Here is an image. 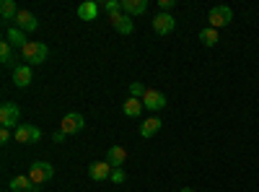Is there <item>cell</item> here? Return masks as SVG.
I'll return each mask as SVG.
<instances>
[{"instance_id":"cell-4","label":"cell","mask_w":259,"mask_h":192,"mask_svg":"<svg viewBox=\"0 0 259 192\" xmlns=\"http://www.w3.org/2000/svg\"><path fill=\"white\" fill-rule=\"evenodd\" d=\"M18 117H21V109L13 101H3V104H0V127H6V130L18 127Z\"/></svg>"},{"instance_id":"cell-23","label":"cell","mask_w":259,"mask_h":192,"mask_svg":"<svg viewBox=\"0 0 259 192\" xmlns=\"http://www.w3.org/2000/svg\"><path fill=\"white\" fill-rule=\"evenodd\" d=\"M145 83H140V81H135V83H130V96L133 99H143L145 96Z\"/></svg>"},{"instance_id":"cell-2","label":"cell","mask_w":259,"mask_h":192,"mask_svg":"<svg viewBox=\"0 0 259 192\" xmlns=\"http://www.w3.org/2000/svg\"><path fill=\"white\" fill-rule=\"evenodd\" d=\"M207 21H210V29H226L233 21V11L228 6H215V8H210Z\"/></svg>"},{"instance_id":"cell-5","label":"cell","mask_w":259,"mask_h":192,"mask_svg":"<svg viewBox=\"0 0 259 192\" xmlns=\"http://www.w3.org/2000/svg\"><path fill=\"white\" fill-rule=\"evenodd\" d=\"M83 127H85V120H83V114H78V112L65 114L62 122H60V130H62L65 135H75V133L83 130Z\"/></svg>"},{"instance_id":"cell-13","label":"cell","mask_w":259,"mask_h":192,"mask_svg":"<svg viewBox=\"0 0 259 192\" xmlns=\"http://www.w3.org/2000/svg\"><path fill=\"white\" fill-rule=\"evenodd\" d=\"M148 11V0H122V13L127 16H140Z\"/></svg>"},{"instance_id":"cell-24","label":"cell","mask_w":259,"mask_h":192,"mask_svg":"<svg viewBox=\"0 0 259 192\" xmlns=\"http://www.w3.org/2000/svg\"><path fill=\"white\" fill-rule=\"evenodd\" d=\"M104 11L109 13V18L117 16V13L122 11V0H106V3H104Z\"/></svg>"},{"instance_id":"cell-3","label":"cell","mask_w":259,"mask_h":192,"mask_svg":"<svg viewBox=\"0 0 259 192\" xmlns=\"http://www.w3.org/2000/svg\"><path fill=\"white\" fill-rule=\"evenodd\" d=\"M55 177V166L50 161H34L31 169H29V179L34 184H41V182H50Z\"/></svg>"},{"instance_id":"cell-25","label":"cell","mask_w":259,"mask_h":192,"mask_svg":"<svg viewBox=\"0 0 259 192\" xmlns=\"http://www.w3.org/2000/svg\"><path fill=\"white\" fill-rule=\"evenodd\" d=\"M177 6V0H158V13H168Z\"/></svg>"},{"instance_id":"cell-14","label":"cell","mask_w":259,"mask_h":192,"mask_svg":"<svg viewBox=\"0 0 259 192\" xmlns=\"http://www.w3.org/2000/svg\"><path fill=\"white\" fill-rule=\"evenodd\" d=\"M161 120L158 117H148L145 122H140V138H153L158 130H161Z\"/></svg>"},{"instance_id":"cell-12","label":"cell","mask_w":259,"mask_h":192,"mask_svg":"<svg viewBox=\"0 0 259 192\" xmlns=\"http://www.w3.org/2000/svg\"><path fill=\"white\" fill-rule=\"evenodd\" d=\"M13 83L18 89H26L31 83V65H16L13 68Z\"/></svg>"},{"instance_id":"cell-22","label":"cell","mask_w":259,"mask_h":192,"mask_svg":"<svg viewBox=\"0 0 259 192\" xmlns=\"http://www.w3.org/2000/svg\"><path fill=\"white\" fill-rule=\"evenodd\" d=\"M0 16H3L6 21H11V18L18 16V8H16L13 0H3V3H0Z\"/></svg>"},{"instance_id":"cell-29","label":"cell","mask_w":259,"mask_h":192,"mask_svg":"<svg viewBox=\"0 0 259 192\" xmlns=\"http://www.w3.org/2000/svg\"><path fill=\"white\" fill-rule=\"evenodd\" d=\"M182 192H194V189L192 187H182Z\"/></svg>"},{"instance_id":"cell-11","label":"cell","mask_w":259,"mask_h":192,"mask_svg":"<svg viewBox=\"0 0 259 192\" xmlns=\"http://www.w3.org/2000/svg\"><path fill=\"white\" fill-rule=\"evenodd\" d=\"M109 21H112V26H114L119 34H133V31H135L133 16H127V13H117V16H112Z\"/></svg>"},{"instance_id":"cell-8","label":"cell","mask_w":259,"mask_h":192,"mask_svg":"<svg viewBox=\"0 0 259 192\" xmlns=\"http://www.w3.org/2000/svg\"><path fill=\"white\" fill-rule=\"evenodd\" d=\"M174 26H177V18L171 16V13H158L153 18V31L156 34H171V31H174Z\"/></svg>"},{"instance_id":"cell-16","label":"cell","mask_w":259,"mask_h":192,"mask_svg":"<svg viewBox=\"0 0 259 192\" xmlns=\"http://www.w3.org/2000/svg\"><path fill=\"white\" fill-rule=\"evenodd\" d=\"M6 39L11 42V45H13V47H18V50H24V47L29 45V39H26V34H24V31H21L18 26H11V29L6 31Z\"/></svg>"},{"instance_id":"cell-15","label":"cell","mask_w":259,"mask_h":192,"mask_svg":"<svg viewBox=\"0 0 259 192\" xmlns=\"http://www.w3.org/2000/svg\"><path fill=\"white\" fill-rule=\"evenodd\" d=\"M11 192H39V187L29 177H13L11 179Z\"/></svg>"},{"instance_id":"cell-9","label":"cell","mask_w":259,"mask_h":192,"mask_svg":"<svg viewBox=\"0 0 259 192\" xmlns=\"http://www.w3.org/2000/svg\"><path fill=\"white\" fill-rule=\"evenodd\" d=\"M16 26H18L21 31H36V29H39V21H36V16H34L31 11H18Z\"/></svg>"},{"instance_id":"cell-1","label":"cell","mask_w":259,"mask_h":192,"mask_svg":"<svg viewBox=\"0 0 259 192\" xmlns=\"http://www.w3.org/2000/svg\"><path fill=\"white\" fill-rule=\"evenodd\" d=\"M21 57H24V65H41L47 60V47L41 42H29V45L21 50Z\"/></svg>"},{"instance_id":"cell-20","label":"cell","mask_w":259,"mask_h":192,"mask_svg":"<svg viewBox=\"0 0 259 192\" xmlns=\"http://www.w3.org/2000/svg\"><path fill=\"white\" fill-rule=\"evenodd\" d=\"M16 143H34V125H18L16 127Z\"/></svg>"},{"instance_id":"cell-17","label":"cell","mask_w":259,"mask_h":192,"mask_svg":"<svg viewBox=\"0 0 259 192\" xmlns=\"http://www.w3.org/2000/svg\"><path fill=\"white\" fill-rule=\"evenodd\" d=\"M99 16V3H94V0H85V3L78 6V18L83 21H94Z\"/></svg>"},{"instance_id":"cell-28","label":"cell","mask_w":259,"mask_h":192,"mask_svg":"<svg viewBox=\"0 0 259 192\" xmlns=\"http://www.w3.org/2000/svg\"><path fill=\"white\" fill-rule=\"evenodd\" d=\"M65 138H68V135H65L62 130H55V135H52V140H55V143H62Z\"/></svg>"},{"instance_id":"cell-26","label":"cell","mask_w":259,"mask_h":192,"mask_svg":"<svg viewBox=\"0 0 259 192\" xmlns=\"http://www.w3.org/2000/svg\"><path fill=\"white\" fill-rule=\"evenodd\" d=\"M109 179H112L114 184H122V182L127 179V174L122 172V169H114V172H112V177H109Z\"/></svg>"},{"instance_id":"cell-10","label":"cell","mask_w":259,"mask_h":192,"mask_svg":"<svg viewBox=\"0 0 259 192\" xmlns=\"http://www.w3.org/2000/svg\"><path fill=\"white\" fill-rule=\"evenodd\" d=\"M106 164H109L112 169H122L124 166V161H127V151L122 145H112L109 151H106V159H104Z\"/></svg>"},{"instance_id":"cell-18","label":"cell","mask_w":259,"mask_h":192,"mask_svg":"<svg viewBox=\"0 0 259 192\" xmlns=\"http://www.w3.org/2000/svg\"><path fill=\"white\" fill-rule=\"evenodd\" d=\"M143 109H145V106H143V99H133V96H130V99L122 104V112H124L127 117H140Z\"/></svg>"},{"instance_id":"cell-27","label":"cell","mask_w":259,"mask_h":192,"mask_svg":"<svg viewBox=\"0 0 259 192\" xmlns=\"http://www.w3.org/2000/svg\"><path fill=\"white\" fill-rule=\"evenodd\" d=\"M11 140V130H6V127H0V143H8Z\"/></svg>"},{"instance_id":"cell-19","label":"cell","mask_w":259,"mask_h":192,"mask_svg":"<svg viewBox=\"0 0 259 192\" xmlns=\"http://www.w3.org/2000/svg\"><path fill=\"white\" fill-rule=\"evenodd\" d=\"M0 60H3V65H6V68H13V65H16L13 45H11V42H0Z\"/></svg>"},{"instance_id":"cell-21","label":"cell","mask_w":259,"mask_h":192,"mask_svg":"<svg viewBox=\"0 0 259 192\" xmlns=\"http://www.w3.org/2000/svg\"><path fill=\"white\" fill-rule=\"evenodd\" d=\"M218 29H210V26H205L202 31H200V42H202V45L205 47H215V45H218Z\"/></svg>"},{"instance_id":"cell-6","label":"cell","mask_w":259,"mask_h":192,"mask_svg":"<svg viewBox=\"0 0 259 192\" xmlns=\"http://www.w3.org/2000/svg\"><path fill=\"white\" fill-rule=\"evenodd\" d=\"M143 106H145V109H150V112H158V109H163V106H166V96L161 91H156V89H148L145 96H143Z\"/></svg>"},{"instance_id":"cell-7","label":"cell","mask_w":259,"mask_h":192,"mask_svg":"<svg viewBox=\"0 0 259 192\" xmlns=\"http://www.w3.org/2000/svg\"><path fill=\"white\" fill-rule=\"evenodd\" d=\"M112 172L114 169L106 164V161H94V164H89V177L94 179V182H104V179H109L112 177Z\"/></svg>"}]
</instances>
